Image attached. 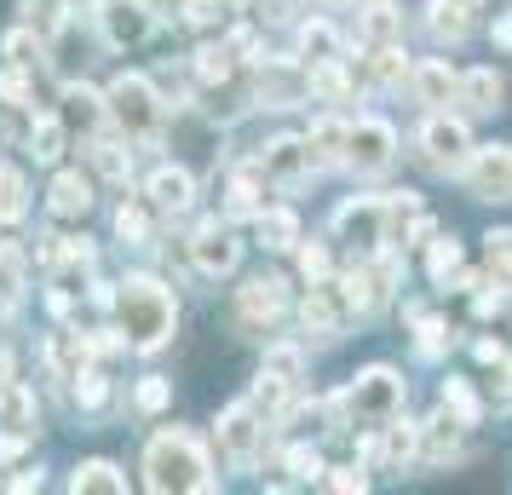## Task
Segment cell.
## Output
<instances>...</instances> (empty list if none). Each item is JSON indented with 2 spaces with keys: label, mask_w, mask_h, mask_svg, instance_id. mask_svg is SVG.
I'll return each mask as SVG.
<instances>
[{
  "label": "cell",
  "mask_w": 512,
  "mask_h": 495,
  "mask_svg": "<svg viewBox=\"0 0 512 495\" xmlns=\"http://www.w3.org/2000/svg\"><path fill=\"white\" fill-rule=\"evenodd\" d=\"M121 294H116V317H121V340H127V352L139 357H156L173 340L179 329V300H173V288L162 277H150V271H133V277H121Z\"/></svg>",
  "instance_id": "1"
},
{
  "label": "cell",
  "mask_w": 512,
  "mask_h": 495,
  "mask_svg": "<svg viewBox=\"0 0 512 495\" xmlns=\"http://www.w3.org/2000/svg\"><path fill=\"white\" fill-rule=\"evenodd\" d=\"M213 484H219V478H213V455L190 426H162V432L144 444V490L202 495V490H213Z\"/></svg>",
  "instance_id": "2"
},
{
  "label": "cell",
  "mask_w": 512,
  "mask_h": 495,
  "mask_svg": "<svg viewBox=\"0 0 512 495\" xmlns=\"http://www.w3.org/2000/svg\"><path fill=\"white\" fill-rule=\"evenodd\" d=\"M340 398H346L351 426L363 421L369 432H380L386 421H397V415H403L409 386H403V375H397L392 363H369V369H357V375H351V386L340 392Z\"/></svg>",
  "instance_id": "3"
},
{
  "label": "cell",
  "mask_w": 512,
  "mask_h": 495,
  "mask_svg": "<svg viewBox=\"0 0 512 495\" xmlns=\"http://www.w3.org/2000/svg\"><path fill=\"white\" fill-rule=\"evenodd\" d=\"M104 110L110 121L121 127V139H156V127H162V93L150 87V75H116L110 81V93H104Z\"/></svg>",
  "instance_id": "4"
},
{
  "label": "cell",
  "mask_w": 512,
  "mask_h": 495,
  "mask_svg": "<svg viewBox=\"0 0 512 495\" xmlns=\"http://www.w3.org/2000/svg\"><path fill=\"white\" fill-rule=\"evenodd\" d=\"M472 133H466V121L461 116H449V110H432V116L420 121V133H415V156L432 173H455L461 179L466 162H472Z\"/></svg>",
  "instance_id": "5"
},
{
  "label": "cell",
  "mask_w": 512,
  "mask_h": 495,
  "mask_svg": "<svg viewBox=\"0 0 512 495\" xmlns=\"http://www.w3.org/2000/svg\"><path fill=\"white\" fill-rule=\"evenodd\" d=\"M386 225H392V208H386V196H351V202H340L334 208V242H346V248H357V260H374L392 236H386Z\"/></svg>",
  "instance_id": "6"
},
{
  "label": "cell",
  "mask_w": 512,
  "mask_h": 495,
  "mask_svg": "<svg viewBox=\"0 0 512 495\" xmlns=\"http://www.w3.org/2000/svg\"><path fill=\"white\" fill-rule=\"evenodd\" d=\"M213 444H219V455H225V467L254 472L259 455H265V421H259L254 403H231V409H219V421H213Z\"/></svg>",
  "instance_id": "7"
},
{
  "label": "cell",
  "mask_w": 512,
  "mask_h": 495,
  "mask_svg": "<svg viewBox=\"0 0 512 495\" xmlns=\"http://www.w3.org/2000/svg\"><path fill=\"white\" fill-rule=\"evenodd\" d=\"M156 29H162V12L150 0H98V35H104V47L133 52L144 41H156Z\"/></svg>",
  "instance_id": "8"
},
{
  "label": "cell",
  "mask_w": 512,
  "mask_h": 495,
  "mask_svg": "<svg viewBox=\"0 0 512 495\" xmlns=\"http://www.w3.org/2000/svg\"><path fill=\"white\" fill-rule=\"evenodd\" d=\"M397 162V127L386 116H357L346 133V167L351 173H386Z\"/></svg>",
  "instance_id": "9"
},
{
  "label": "cell",
  "mask_w": 512,
  "mask_h": 495,
  "mask_svg": "<svg viewBox=\"0 0 512 495\" xmlns=\"http://www.w3.org/2000/svg\"><path fill=\"white\" fill-rule=\"evenodd\" d=\"M259 173H265V185L277 190H300L311 173H317V150L311 139H294V133H282V139L265 144V156H259Z\"/></svg>",
  "instance_id": "10"
},
{
  "label": "cell",
  "mask_w": 512,
  "mask_h": 495,
  "mask_svg": "<svg viewBox=\"0 0 512 495\" xmlns=\"http://www.w3.org/2000/svg\"><path fill=\"white\" fill-rule=\"evenodd\" d=\"M190 260H196V271L202 277H231L236 265H242V242H236L231 225H219V219H202L196 231H190Z\"/></svg>",
  "instance_id": "11"
},
{
  "label": "cell",
  "mask_w": 512,
  "mask_h": 495,
  "mask_svg": "<svg viewBox=\"0 0 512 495\" xmlns=\"http://www.w3.org/2000/svg\"><path fill=\"white\" fill-rule=\"evenodd\" d=\"M461 179L472 185L478 202H512V150H501V144L472 150V162H466Z\"/></svg>",
  "instance_id": "12"
},
{
  "label": "cell",
  "mask_w": 512,
  "mask_h": 495,
  "mask_svg": "<svg viewBox=\"0 0 512 495\" xmlns=\"http://www.w3.org/2000/svg\"><path fill=\"white\" fill-rule=\"evenodd\" d=\"M282 277H248L236 288V323L242 329H271L282 311H288V294H282Z\"/></svg>",
  "instance_id": "13"
},
{
  "label": "cell",
  "mask_w": 512,
  "mask_h": 495,
  "mask_svg": "<svg viewBox=\"0 0 512 495\" xmlns=\"http://www.w3.org/2000/svg\"><path fill=\"white\" fill-rule=\"evenodd\" d=\"M144 202H150V213H162V219H179V213H190V202H196V179H190L185 167L162 162L144 179Z\"/></svg>",
  "instance_id": "14"
},
{
  "label": "cell",
  "mask_w": 512,
  "mask_h": 495,
  "mask_svg": "<svg viewBox=\"0 0 512 495\" xmlns=\"http://www.w3.org/2000/svg\"><path fill=\"white\" fill-rule=\"evenodd\" d=\"M300 323L317 346H334V340L346 334V306H340V294L323 288V283H311V294L300 300Z\"/></svg>",
  "instance_id": "15"
},
{
  "label": "cell",
  "mask_w": 512,
  "mask_h": 495,
  "mask_svg": "<svg viewBox=\"0 0 512 495\" xmlns=\"http://www.w3.org/2000/svg\"><path fill=\"white\" fill-rule=\"evenodd\" d=\"M334 294H340L346 317H374V311H380V300H386L392 288L380 283V271H374L369 260H357L351 271H340V288H334Z\"/></svg>",
  "instance_id": "16"
},
{
  "label": "cell",
  "mask_w": 512,
  "mask_h": 495,
  "mask_svg": "<svg viewBox=\"0 0 512 495\" xmlns=\"http://www.w3.org/2000/svg\"><path fill=\"white\" fill-rule=\"evenodd\" d=\"M409 87L426 110H449V104H461V75L449 70L443 58H420L415 70H409Z\"/></svg>",
  "instance_id": "17"
},
{
  "label": "cell",
  "mask_w": 512,
  "mask_h": 495,
  "mask_svg": "<svg viewBox=\"0 0 512 495\" xmlns=\"http://www.w3.org/2000/svg\"><path fill=\"white\" fill-rule=\"evenodd\" d=\"M0 432H18V438H35L41 432V403L24 380H6L0 386Z\"/></svg>",
  "instance_id": "18"
},
{
  "label": "cell",
  "mask_w": 512,
  "mask_h": 495,
  "mask_svg": "<svg viewBox=\"0 0 512 495\" xmlns=\"http://www.w3.org/2000/svg\"><path fill=\"white\" fill-rule=\"evenodd\" d=\"M47 208L58 213V219H81V213L93 208V179H87V173H75V167H64V173L52 179Z\"/></svg>",
  "instance_id": "19"
},
{
  "label": "cell",
  "mask_w": 512,
  "mask_h": 495,
  "mask_svg": "<svg viewBox=\"0 0 512 495\" xmlns=\"http://www.w3.org/2000/svg\"><path fill=\"white\" fill-rule=\"evenodd\" d=\"M305 93L323 98V104H346L351 98L346 58H311V70H305Z\"/></svg>",
  "instance_id": "20"
},
{
  "label": "cell",
  "mask_w": 512,
  "mask_h": 495,
  "mask_svg": "<svg viewBox=\"0 0 512 495\" xmlns=\"http://www.w3.org/2000/svg\"><path fill=\"white\" fill-rule=\"evenodd\" d=\"M75 409H81V415H93V421H104V415L116 409V380L87 363V369L75 375Z\"/></svg>",
  "instance_id": "21"
},
{
  "label": "cell",
  "mask_w": 512,
  "mask_h": 495,
  "mask_svg": "<svg viewBox=\"0 0 512 495\" xmlns=\"http://www.w3.org/2000/svg\"><path fill=\"white\" fill-rule=\"evenodd\" d=\"M403 35V18H397L392 0H369L363 12H357V47H386Z\"/></svg>",
  "instance_id": "22"
},
{
  "label": "cell",
  "mask_w": 512,
  "mask_h": 495,
  "mask_svg": "<svg viewBox=\"0 0 512 495\" xmlns=\"http://www.w3.org/2000/svg\"><path fill=\"white\" fill-rule=\"evenodd\" d=\"M346 133H351V121L340 116V110H328V116L311 121V150H317V167H334V162H346Z\"/></svg>",
  "instance_id": "23"
},
{
  "label": "cell",
  "mask_w": 512,
  "mask_h": 495,
  "mask_svg": "<svg viewBox=\"0 0 512 495\" xmlns=\"http://www.w3.org/2000/svg\"><path fill=\"white\" fill-rule=\"evenodd\" d=\"M426 29H432V41H466L472 35V6H461V0H432L426 6Z\"/></svg>",
  "instance_id": "24"
},
{
  "label": "cell",
  "mask_w": 512,
  "mask_h": 495,
  "mask_svg": "<svg viewBox=\"0 0 512 495\" xmlns=\"http://www.w3.org/2000/svg\"><path fill=\"white\" fill-rule=\"evenodd\" d=\"M438 403H443V415H449L455 426H466V432H472V426L484 421V403H478V392H472V380H461V375H449V380H443Z\"/></svg>",
  "instance_id": "25"
},
{
  "label": "cell",
  "mask_w": 512,
  "mask_h": 495,
  "mask_svg": "<svg viewBox=\"0 0 512 495\" xmlns=\"http://www.w3.org/2000/svg\"><path fill=\"white\" fill-rule=\"evenodd\" d=\"M501 93H507V87H501L495 70H466L461 75V104L472 116H495V110H501Z\"/></svg>",
  "instance_id": "26"
},
{
  "label": "cell",
  "mask_w": 512,
  "mask_h": 495,
  "mask_svg": "<svg viewBox=\"0 0 512 495\" xmlns=\"http://www.w3.org/2000/svg\"><path fill=\"white\" fill-rule=\"evenodd\" d=\"M254 236H259V248H271V254H288L294 242H300V219L288 208H265L254 219Z\"/></svg>",
  "instance_id": "27"
},
{
  "label": "cell",
  "mask_w": 512,
  "mask_h": 495,
  "mask_svg": "<svg viewBox=\"0 0 512 495\" xmlns=\"http://www.w3.org/2000/svg\"><path fill=\"white\" fill-rule=\"evenodd\" d=\"M231 70H236V52L225 47V41H219V47H213V41H202V47L190 52V75H196L202 87H225V81H231Z\"/></svg>",
  "instance_id": "28"
},
{
  "label": "cell",
  "mask_w": 512,
  "mask_h": 495,
  "mask_svg": "<svg viewBox=\"0 0 512 495\" xmlns=\"http://www.w3.org/2000/svg\"><path fill=\"white\" fill-rule=\"evenodd\" d=\"M24 150L35 156L41 167H52L58 156H64V116H35L24 133Z\"/></svg>",
  "instance_id": "29"
},
{
  "label": "cell",
  "mask_w": 512,
  "mask_h": 495,
  "mask_svg": "<svg viewBox=\"0 0 512 495\" xmlns=\"http://www.w3.org/2000/svg\"><path fill=\"white\" fill-rule=\"evenodd\" d=\"M70 490H104V495H121L127 490V472L116 467V461H104V455H93V461H81V467L70 472Z\"/></svg>",
  "instance_id": "30"
},
{
  "label": "cell",
  "mask_w": 512,
  "mask_h": 495,
  "mask_svg": "<svg viewBox=\"0 0 512 495\" xmlns=\"http://www.w3.org/2000/svg\"><path fill=\"white\" fill-rule=\"evenodd\" d=\"M363 70H369L374 87H397V81H409V52L397 47V41H386V47H369V58H363Z\"/></svg>",
  "instance_id": "31"
},
{
  "label": "cell",
  "mask_w": 512,
  "mask_h": 495,
  "mask_svg": "<svg viewBox=\"0 0 512 495\" xmlns=\"http://www.w3.org/2000/svg\"><path fill=\"white\" fill-rule=\"evenodd\" d=\"M104 116H110L104 110V93H93L87 81H70L64 87V127H98Z\"/></svg>",
  "instance_id": "32"
},
{
  "label": "cell",
  "mask_w": 512,
  "mask_h": 495,
  "mask_svg": "<svg viewBox=\"0 0 512 495\" xmlns=\"http://www.w3.org/2000/svg\"><path fill=\"white\" fill-rule=\"evenodd\" d=\"M461 432L466 426H455L449 415H432V421H426V461H432V467L461 461Z\"/></svg>",
  "instance_id": "33"
},
{
  "label": "cell",
  "mask_w": 512,
  "mask_h": 495,
  "mask_svg": "<svg viewBox=\"0 0 512 495\" xmlns=\"http://www.w3.org/2000/svg\"><path fill=\"white\" fill-rule=\"evenodd\" d=\"M259 409V421H282L288 415V403H294V380H277V375H265L259 369V380H254V398H248Z\"/></svg>",
  "instance_id": "34"
},
{
  "label": "cell",
  "mask_w": 512,
  "mask_h": 495,
  "mask_svg": "<svg viewBox=\"0 0 512 495\" xmlns=\"http://www.w3.org/2000/svg\"><path fill=\"white\" fill-rule=\"evenodd\" d=\"M265 213V190H259V173H236L231 190H225V219H259Z\"/></svg>",
  "instance_id": "35"
},
{
  "label": "cell",
  "mask_w": 512,
  "mask_h": 495,
  "mask_svg": "<svg viewBox=\"0 0 512 495\" xmlns=\"http://www.w3.org/2000/svg\"><path fill=\"white\" fill-rule=\"evenodd\" d=\"M380 432H386V467L403 472L409 461H420V426H409L403 415H397V421H386Z\"/></svg>",
  "instance_id": "36"
},
{
  "label": "cell",
  "mask_w": 512,
  "mask_h": 495,
  "mask_svg": "<svg viewBox=\"0 0 512 495\" xmlns=\"http://www.w3.org/2000/svg\"><path fill=\"white\" fill-rule=\"evenodd\" d=\"M24 213H29V179L0 162V225H18Z\"/></svg>",
  "instance_id": "37"
},
{
  "label": "cell",
  "mask_w": 512,
  "mask_h": 495,
  "mask_svg": "<svg viewBox=\"0 0 512 495\" xmlns=\"http://www.w3.org/2000/svg\"><path fill=\"white\" fill-rule=\"evenodd\" d=\"M93 167H98V179H110V185H127V173H133V150L116 139H98L93 144Z\"/></svg>",
  "instance_id": "38"
},
{
  "label": "cell",
  "mask_w": 512,
  "mask_h": 495,
  "mask_svg": "<svg viewBox=\"0 0 512 495\" xmlns=\"http://www.w3.org/2000/svg\"><path fill=\"white\" fill-rule=\"evenodd\" d=\"M0 52H6V64H18V70H35V64H41V29H35V24L6 29Z\"/></svg>",
  "instance_id": "39"
},
{
  "label": "cell",
  "mask_w": 512,
  "mask_h": 495,
  "mask_svg": "<svg viewBox=\"0 0 512 495\" xmlns=\"http://www.w3.org/2000/svg\"><path fill=\"white\" fill-rule=\"evenodd\" d=\"M265 375L294 380V386H300V380H305V346H294V340H277V346H265Z\"/></svg>",
  "instance_id": "40"
},
{
  "label": "cell",
  "mask_w": 512,
  "mask_h": 495,
  "mask_svg": "<svg viewBox=\"0 0 512 495\" xmlns=\"http://www.w3.org/2000/svg\"><path fill=\"white\" fill-rule=\"evenodd\" d=\"M455 271H461V242H455V236H438V242H432V254H426V277H432L438 288H449Z\"/></svg>",
  "instance_id": "41"
},
{
  "label": "cell",
  "mask_w": 512,
  "mask_h": 495,
  "mask_svg": "<svg viewBox=\"0 0 512 495\" xmlns=\"http://www.w3.org/2000/svg\"><path fill=\"white\" fill-rule=\"evenodd\" d=\"M116 236L127 242V248H150V208L121 202V208H116Z\"/></svg>",
  "instance_id": "42"
},
{
  "label": "cell",
  "mask_w": 512,
  "mask_h": 495,
  "mask_svg": "<svg viewBox=\"0 0 512 495\" xmlns=\"http://www.w3.org/2000/svg\"><path fill=\"white\" fill-rule=\"evenodd\" d=\"M300 52H305V58H334V52H340L334 24H328V18H305V24H300Z\"/></svg>",
  "instance_id": "43"
},
{
  "label": "cell",
  "mask_w": 512,
  "mask_h": 495,
  "mask_svg": "<svg viewBox=\"0 0 512 495\" xmlns=\"http://www.w3.org/2000/svg\"><path fill=\"white\" fill-rule=\"evenodd\" d=\"M282 467L294 472L300 484H323V449H311V444H294V449H282Z\"/></svg>",
  "instance_id": "44"
},
{
  "label": "cell",
  "mask_w": 512,
  "mask_h": 495,
  "mask_svg": "<svg viewBox=\"0 0 512 495\" xmlns=\"http://www.w3.org/2000/svg\"><path fill=\"white\" fill-rule=\"evenodd\" d=\"M294 254H300V277L305 283H328L334 277V260H328V242H294Z\"/></svg>",
  "instance_id": "45"
},
{
  "label": "cell",
  "mask_w": 512,
  "mask_h": 495,
  "mask_svg": "<svg viewBox=\"0 0 512 495\" xmlns=\"http://www.w3.org/2000/svg\"><path fill=\"white\" fill-rule=\"evenodd\" d=\"M167 403H173V380L144 375V380H139V392H133V409H139V415H162Z\"/></svg>",
  "instance_id": "46"
},
{
  "label": "cell",
  "mask_w": 512,
  "mask_h": 495,
  "mask_svg": "<svg viewBox=\"0 0 512 495\" xmlns=\"http://www.w3.org/2000/svg\"><path fill=\"white\" fill-rule=\"evenodd\" d=\"M70 6H75V0H24V24H35L41 35H47V29L64 24V12H70Z\"/></svg>",
  "instance_id": "47"
},
{
  "label": "cell",
  "mask_w": 512,
  "mask_h": 495,
  "mask_svg": "<svg viewBox=\"0 0 512 495\" xmlns=\"http://www.w3.org/2000/svg\"><path fill=\"white\" fill-rule=\"evenodd\" d=\"M455 334H449V323H438V317H420V334H415V352L420 357H443V346H449Z\"/></svg>",
  "instance_id": "48"
},
{
  "label": "cell",
  "mask_w": 512,
  "mask_h": 495,
  "mask_svg": "<svg viewBox=\"0 0 512 495\" xmlns=\"http://www.w3.org/2000/svg\"><path fill=\"white\" fill-rule=\"evenodd\" d=\"M0 98H6L12 110H29V104H35V87H29V75L18 70V64H12V70L0 75Z\"/></svg>",
  "instance_id": "49"
},
{
  "label": "cell",
  "mask_w": 512,
  "mask_h": 495,
  "mask_svg": "<svg viewBox=\"0 0 512 495\" xmlns=\"http://www.w3.org/2000/svg\"><path fill=\"white\" fill-rule=\"evenodd\" d=\"M507 306H512V288H507V283L478 288V300H472V311H478V317H501Z\"/></svg>",
  "instance_id": "50"
},
{
  "label": "cell",
  "mask_w": 512,
  "mask_h": 495,
  "mask_svg": "<svg viewBox=\"0 0 512 495\" xmlns=\"http://www.w3.org/2000/svg\"><path fill=\"white\" fill-rule=\"evenodd\" d=\"M219 12H225V0H185V12H179V18H185L190 29H213V24H219Z\"/></svg>",
  "instance_id": "51"
},
{
  "label": "cell",
  "mask_w": 512,
  "mask_h": 495,
  "mask_svg": "<svg viewBox=\"0 0 512 495\" xmlns=\"http://www.w3.org/2000/svg\"><path fill=\"white\" fill-rule=\"evenodd\" d=\"M323 484L328 490H340V495H351V490H369V472L363 467H328Z\"/></svg>",
  "instance_id": "52"
},
{
  "label": "cell",
  "mask_w": 512,
  "mask_h": 495,
  "mask_svg": "<svg viewBox=\"0 0 512 495\" xmlns=\"http://www.w3.org/2000/svg\"><path fill=\"white\" fill-rule=\"evenodd\" d=\"M489 265L501 277H512V231H489Z\"/></svg>",
  "instance_id": "53"
},
{
  "label": "cell",
  "mask_w": 512,
  "mask_h": 495,
  "mask_svg": "<svg viewBox=\"0 0 512 495\" xmlns=\"http://www.w3.org/2000/svg\"><path fill=\"white\" fill-rule=\"evenodd\" d=\"M0 271H6L12 283H24V248H18V242H0Z\"/></svg>",
  "instance_id": "54"
},
{
  "label": "cell",
  "mask_w": 512,
  "mask_h": 495,
  "mask_svg": "<svg viewBox=\"0 0 512 495\" xmlns=\"http://www.w3.org/2000/svg\"><path fill=\"white\" fill-rule=\"evenodd\" d=\"M225 47L236 52V58H248V64H259L254 52H259V41H254V29H231V35H225Z\"/></svg>",
  "instance_id": "55"
},
{
  "label": "cell",
  "mask_w": 512,
  "mask_h": 495,
  "mask_svg": "<svg viewBox=\"0 0 512 495\" xmlns=\"http://www.w3.org/2000/svg\"><path fill=\"white\" fill-rule=\"evenodd\" d=\"M432 231H438V225H432V219H426V213L415 208V219H409V231H403V242H426Z\"/></svg>",
  "instance_id": "56"
},
{
  "label": "cell",
  "mask_w": 512,
  "mask_h": 495,
  "mask_svg": "<svg viewBox=\"0 0 512 495\" xmlns=\"http://www.w3.org/2000/svg\"><path fill=\"white\" fill-rule=\"evenodd\" d=\"M489 35H495V47H507V52H512V12H501V18H495V29H489Z\"/></svg>",
  "instance_id": "57"
},
{
  "label": "cell",
  "mask_w": 512,
  "mask_h": 495,
  "mask_svg": "<svg viewBox=\"0 0 512 495\" xmlns=\"http://www.w3.org/2000/svg\"><path fill=\"white\" fill-rule=\"evenodd\" d=\"M501 357H507L501 340H478V363H501Z\"/></svg>",
  "instance_id": "58"
},
{
  "label": "cell",
  "mask_w": 512,
  "mask_h": 495,
  "mask_svg": "<svg viewBox=\"0 0 512 495\" xmlns=\"http://www.w3.org/2000/svg\"><path fill=\"white\" fill-rule=\"evenodd\" d=\"M6 490H41V467H35V472H18V478H12Z\"/></svg>",
  "instance_id": "59"
},
{
  "label": "cell",
  "mask_w": 512,
  "mask_h": 495,
  "mask_svg": "<svg viewBox=\"0 0 512 495\" xmlns=\"http://www.w3.org/2000/svg\"><path fill=\"white\" fill-rule=\"evenodd\" d=\"M6 380H18V369H12V352L0 346V386H6Z\"/></svg>",
  "instance_id": "60"
},
{
  "label": "cell",
  "mask_w": 512,
  "mask_h": 495,
  "mask_svg": "<svg viewBox=\"0 0 512 495\" xmlns=\"http://www.w3.org/2000/svg\"><path fill=\"white\" fill-rule=\"evenodd\" d=\"M501 392L512 398V357H501Z\"/></svg>",
  "instance_id": "61"
},
{
  "label": "cell",
  "mask_w": 512,
  "mask_h": 495,
  "mask_svg": "<svg viewBox=\"0 0 512 495\" xmlns=\"http://www.w3.org/2000/svg\"><path fill=\"white\" fill-rule=\"evenodd\" d=\"M6 144H12V121L0 116V150H6Z\"/></svg>",
  "instance_id": "62"
},
{
  "label": "cell",
  "mask_w": 512,
  "mask_h": 495,
  "mask_svg": "<svg viewBox=\"0 0 512 495\" xmlns=\"http://www.w3.org/2000/svg\"><path fill=\"white\" fill-rule=\"evenodd\" d=\"M461 6H484V0H461Z\"/></svg>",
  "instance_id": "63"
},
{
  "label": "cell",
  "mask_w": 512,
  "mask_h": 495,
  "mask_svg": "<svg viewBox=\"0 0 512 495\" xmlns=\"http://www.w3.org/2000/svg\"><path fill=\"white\" fill-rule=\"evenodd\" d=\"M236 6H248V0H236Z\"/></svg>",
  "instance_id": "64"
}]
</instances>
